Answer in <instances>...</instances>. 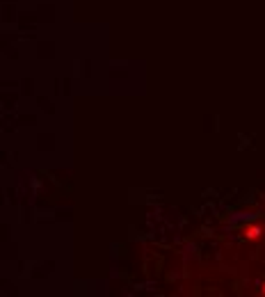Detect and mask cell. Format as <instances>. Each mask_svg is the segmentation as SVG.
I'll list each match as a JSON object with an SVG mask.
<instances>
[{"instance_id": "1", "label": "cell", "mask_w": 265, "mask_h": 297, "mask_svg": "<svg viewBox=\"0 0 265 297\" xmlns=\"http://www.w3.org/2000/svg\"><path fill=\"white\" fill-rule=\"evenodd\" d=\"M263 295H265V286H263Z\"/></svg>"}]
</instances>
